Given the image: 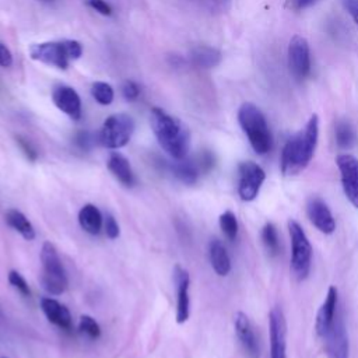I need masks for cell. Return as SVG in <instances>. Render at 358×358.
Segmentation results:
<instances>
[{"instance_id":"cell-1","label":"cell","mask_w":358,"mask_h":358,"mask_svg":"<svg viewBox=\"0 0 358 358\" xmlns=\"http://www.w3.org/2000/svg\"><path fill=\"white\" fill-rule=\"evenodd\" d=\"M319 138V116L310 115L309 120L294 136H291L281 151L280 166L285 176H294L302 172L313 158Z\"/></svg>"},{"instance_id":"cell-2","label":"cell","mask_w":358,"mask_h":358,"mask_svg":"<svg viewBox=\"0 0 358 358\" xmlns=\"http://www.w3.org/2000/svg\"><path fill=\"white\" fill-rule=\"evenodd\" d=\"M150 124L166 154L176 161L186 158L190 148V130L179 117L169 115L161 108H152Z\"/></svg>"},{"instance_id":"cell-3","label":"cell","mask_w":358,"mask_h":358,"mask_svg":"<svg viewBox=\"0 0 358 358\" xmlns=\"http://www.w3.org/2000/svg\"><path fill=\"white\" fill-rule=\"evenodd\" d=\"M238 122L256 154L264 155L273 147L271 130L263 112L252 102H243L238 109Z\"/></svg>"},{"instance_id":"cell-4","label":"cell","mask_w":358,"mask_h":358,"mask_svg":"<svg viewBox=\"0 0 358 358\" xmlns=\"http://www.w3.org/2000/svg\"><path fill=\"white\" fill-rule=\"evenodd\" d=\"M81 55L83 45L74 39L49 41L29 46V56L32 60L57 67L60 70H66L70 62L78 59Z\"/></svg>"},{"instance_id":"cell-5","label":"cell","mask_w":358,"mask_h":358,"mask_svg":"<svg viewBox=\"0 0 358 358\" xmlns=\"http://www.w3.org/2000/svg\"><path fill=\"white\" fill-rule=\"evenodd\" d=\"M287 227L291 241V271L298 281H303L310 273L312 245L298 221L288 220Z\"/></svg>"},{"instance_id":"cell-6","label":"cell","mask_w":358,"mask_h":358,"mask_svg":"<svg viewBox=\"0 0 358 358\" xmlns=\"http://www.w3.org/2000/svg\"><path fill=\"white\" fill-rule=\"evenodd\" d=\"M41 262H42L41 282L45 291H48L52 295L63 294L67 288L66 271L55 245L49 241L43 242L42 245Z\"/></svg>"},{"instance_id":"cell-7","label":"cell","mask_w":358,"mask_h":358,"mask_svg":"<svg viewBox=\"0 0 358 358\" xmlns=\"http://www.w3.org/2000/svg\"><path fill=\"white\" fill-rule=\"evenodd\" d=\"M134 131V120L127 113H115L105 119L99 130V143L110 150L124 147Z\"/></svg>"},{"instance_id":"cell-8","label":"cell","mask_w":358,"mask_h":358,"mask_svg":"<svg viewBox=\"0 0 358 358\" xmlns=\"http://www.w3.org/2000/svg\"><path fill=\"white\" fill-rule=\"evenodd\" d=\"M327 358H348L350 341L343 312L338 310L333 323L319 336Z\"/></svg>"},{"instance_id":"cell-9","label":"cell","mask_w":358,"mask_h":358,"mask_svg":"<svg viewBox=\"0 0 358 358\" xmlns=\"http://www.w3.org/2000/svg\"><path fill=\"white\" fill-rule=\"evenodd\" d=\"M266 179L263 168L253 161H242L238 165V194L243 201L257 197Z\"/></svg>"},{"instance_id":"cell-10","label":"cell","mask_w":358,"mask_h":358,"mask_svg":"<svg viewBox=\"0 0 358 358\" xmlns=\"http://www.w3.org/2000/svg\"><path fill=\"white\" fill-rule=\"evenodd\" d=\"M288 67L296 81H303L310 74V49L306 38L294 35L288 43Z\"/></svg>"},{"instance_id":"cell-11","label":"cell","mask_w":358,"mask_h":358,"mask_svg":"<svg viewBox=\"0 0 358 358\" xmlns=\"http://www.w3.org/2000/svg\"><path fill=\"white\" fill-rule=\"evenodd\" d=\"M336 164L340 171L343 192L348 201L358 208V158L351 154H340Z\"/></svg>"},{"instance_id":"cell-12","label":"cell","mask_w":358,"mask_h":358,"mask_svg":"<svg viewBox=\"0 0 358 358\" xmlns=\"http://www.w3.org/2000/svg\"><path fill=\"white\" fill-rule=\"evenodd\" d=\"M270 358H287V323L280 306H274L268 313Z\"/></svg>"},{"instance_id":"cell-13","label":"cell","mask_w":358,"mask_h":358,"mask_svg":"<svg viewBox=\"0 0 358 358\" xmlns=\"http://www.w3.org/2000/svg\"><path fill=\"white\" fill-rule=\"evenodd\" d=\"M306 214L309 221L324 235H330L336 229L334 217L326 201L317 196H312L306 201Z\"/></svg>"},{"instance_id":"cell-14","label":"cell","mask_w":358,"mask_h":358,"mask_svg":"<svg viewBox=\"0 0 358 358\" xmlns=\"http://www.w3.org/2000/svg\"><path fill=\"white\" fill-rule=\"evenodd\" d=\"M234 326H235L236 337L243 351L246 352V355L249 358H259V354H260L259 341L248 315L243 312H236L234 317Z\"/></svg>"},{"instance_id":"cell-15","label":"cell","mask_w":358,"mask_h":358,"mask_svg":"<svg viewBox=\"0 0 358 358\" xmlns=\"http://www.w3.org/2000/svg\"><path fill=\"white\" fill-rule=\"evenodd\" d=\"M173 281L176 284V322L185 323L190 315V299H189V285L190 277L189 273L179 264L173 268Z\"/></svg>"},{"instance_id":"cell-16","label":"cell","mask_w":358,"mask_h":358,"mask_svg":"<svg viewBox=\"0 0 358 358\" xmlns=\"http://www.w3.org/2000/svg\"><path fill=\"white\" fill-rule=\"evenodd\" d=\"M52 99L56 108L73 120L81 117V99L74 88L69 85H57L52 92Z\"/></svg>"},{"instance_id":"cell-17","label":"cell","mask_w":358,"mask_h":358,"mask_svg":"<svg viewBox=\"0 0 358 358\" xmlns=\"http://www.w3.org/2000/svg\"><path fill=\"white\" fill-rule=\"evenodd\" d=\"M340 310L338 305V289L336 285L329 287L326 298L323 303L320 305L317 313H316V320H315V330L317 337L333 323L336 319L337 313Z\"/></svg>"},{"instance_id":"cell-18","label":"cell","mask_w":358,"mask_h":358,"mask_svg":"<svg viewBox=\"0 0 358 358\" xmlns=\"http://www.w3.org/2000/svg\"><path fill=\"white\" fill-rule=\"evenodd\" d=\"M41 308L42 312L45 313L46 319L53 323L55 326L64 329V330H70L73 326V320H71V315L69 312V309L60 303L59 301L53 299V298H42L41 299Z\"/></svg>"},{"instance_id":"cell-19","label":"cell","mask_w":358,"mask_h":358,"mask_svg":"<svg viewBox=\"0 0 358 358\" xmlns=\"http://www.w3.org/2000/svg\"><path fill=\"white\" fill-rule=\"evenodd\" d=\"M106 166L109 172L124 186L131 187L134 185V173L129 159L120 152H112L108 158Z\"/></svg>"},{"instance_id":"cell-20","label":"cell","mask_w":358,"mask_h":358,"mask_svg":"<svg viewBox=\"0 0 358 358\" xmlns=\"http://www.w3.org/2000/svg\"><path fill=\"white\" fill-rule=\"evenodd\" d=\"M208 256H210V263L213 270L221 275L225 277L231 271V259L229 255L225 249V246L218 241L213 239L208 245Z\"/></svg>"},{"instance_id":"cell-21","label":"cell","mask_w":358,"mask_h":358,"mask_svg":"<svg viewBox=\"0 0 358 358\" xmlns=\"http://www.w3.org/2000/svg\"><path fill=\"white\" fill-rule=\"evenodd\" d=\"M78 222H80V227L85 232L91 234V235H96V234H99V231L103 225V218L96 206L84 204L81 207V210L78 211Z\"/></svg>"},{"instance_id":"cell-22","label":"cell","mask_w":358,"mask_h":358,"mask_svg":"<svg viewBox=\"0 0 358 358\" xmlns=\"http://www.w3.org/2000/svg\"><path fill=\"white\" fill-rule=\"evenodd\" d=\"M190 60L201 69H213L221 62V52L213 46H196L190 52Z\"/></svg>"},{"instance_id":"cell-23","label":"cell","mask_w":358,"mask_h":358,"mask_svg":"<svg viewBox=\"0 0 358 358\" xmlns=\"http://www.w3.org/2000/svg\"><path fill=\"white\" fill-rule=\"evenodd\" d=\"M173 175L183 183L186 185H194L199 179V175H201V171L197 165L196 158L194 159H189V158H183V159H178V162H175L171 166Z\"/></svg>"},{"instance_id":"cell-24","label":"cell","mask_w":358,"mask_h":358,"mask_svg":"<svg viewBox=\"0 0 358 358\" xmlns=\"http://www.w3.org/2000/svg\"><path fill=\"white\" fill-rule=\"evenodd\" d=\"M6 222L8 227L15 229L24 239L32 241L35 238V229L34 225L29 222V220L18 210L10 208L6 213Z\"/></svg>"},{"instance_id":"cell-25","label":"cell","mask_w":358,"mask_h":358,"mask_svg":"<svg viewBox=\"0 0 358 358\" xmlns=\"http://www.w3.org/2000/svg\"><path fill=\"white\" fill-rule=\"evenodd\" d=\"M334 137H336V143L340 148L352 147L355 143V138H357L354 127L345 120L337 122V124L334 127Z\"/></svg>"},{"instance_id":"cell-26","label":"cell","mask_w":358,"mask_h":358,"mask_svg":"<svg viewBox=\"0 0 358 358\" xmlns=\"http://www.w3.org/2000/svg\"><path fill=\"white\" fill-rule=\"evenodd\" d=\"M262 241L266 248V250L271 256H277L280 252V239H278V232L277 228L274 227L273 222H266L264 227L262 228Z\"/></svg>"},{"instance_id":"cell-27","label":"cell","mask_w":358,"mask_h":358,"mask_svg":"<svg viewBox=\"0 0 358 358\" xmlns=\"http://www.w3.org/2000/svg\"><path fill=\"white\" fill-rule=\"evenodd\" d=\"M91 95L94 99L101 103V105H109L113 101V88L110 84L103 83V81H95L91 85Z\"/></svg>"},{"instance_id":"cell-28","label":"cell","mask_w":358,"mask_h":358,"mask_svg":"<svg viewBox=\"0 0 358 358\" xmlns=\"http://www.w3.org/2000/svg\"><path fill=\"white\" fill-rule=\"evenodd\" d=\"M218 222H220V228H221L222 234L229 241H234L238 236V220L232 211H229V210L224 211L220 215Z\"/></svg>"},{"instance_id":"cell-29","label":"cell","mask_w":358,"mask_h":358,"mask_svg":"<svg viewBox=\"0 0 358 358\" xmlns=\"http://www.w3.org/2000/svg\"><path fill=\"white\" fill-rule=\"evenodd\" d=\"M78 330L88 336L90 338H98L101 336V327L98 324V322L90 316V315H83L80 317V323H78Z\"/></svg>"},{"instance_id":"cell-30","label":"cell","mask_w":358,"mask_h":358,"mask_svg":"<svg viewBox=\"0 0 358 358\" xmlns=\"http://www.w3.org/2000/svg\"><path fill=\"white\" fill-rule=\"evenodd\" d=\"M7 280L8 282L24 296H29L31 295V289H29V285L28 282L25 281V278L15 270H11L7 275Z\"/></svg>"},{"instance_id":"cell-31","label":"cell","mask_w":358,"mask_h":358,"mask_svg":"<svg viewBox=\"0 0 358 358\" xmlns=\"http://www.w3.org/2000/svg\"><path fill=\"white\" fill-rule=\"evenodd\" d=\"M15 141H17L18 147L21 148V151L24 152V155L27 157L28 161H31V162L36 161V158H38V151H36V148L32 145V143H31L29 140H27V138L22 137V136H15Z\"/></svg>"},{"instance_id":"cell-32","label":"cell","mask_w":358,"mask_h":358,"mask_svg":"<svg viewBox=\"0 0 358 358\" xmlns=\"http://www.w3.org/2000/svg\"><path fill=\"white\" fill-rule=\"evenodd\" d=\"M122 94L127 101H134L140 95V87L133 80H126L122 85Z\"/></svg>"},{"instance_id":"cell-33","label":"cell","mask_w":358,"mask_h":358,"mask_svg":"<svg viewBox=\"0 0 358 358\" xmlns=\"http://www.w3.org/2000/svg\"><path fill=\"white\" fill-rule=\"evenodd\" d=\"M103 229H105V234L109 239H116L120 234L119 225H117L115 217L110 215V214H106V217L103 220Z\"/></svg>"},{"instance_id":"cell-34","label":"cell","mask_w":358,"mask_h":358,"mask_svg":"<svg viewBox=\"0 0 358 358\" xmlns=\"http://www.w3.org/2000/svg\"><path fill=\"white\" fill-rule=\"evenodd\" d=\"M74 144L83 150V151H88L92 145V137L88 131H78L76 136H74Z\"/></svg>"},{"instance_id":"cell-35","label":"cell","mask_w":358,"mask_h":358,"mask_svg":"<svg viewBox=\"0 0 358 358\" xmlns=\"http://www.w3.org/2000/svg\"><path fill=\"white\" fill-rule=\"evenodd\" d=\"M317 1H320V0H287L285 7L292 11H301V10H305V8L316 4Z\"/></svg>"},{"instance_id":"cell-36","label":"cell","mask_w":358,"mask_h":358,"mask_svg":"<svg viewBox=\"0 0 358 358\" xmlns=\"http://www.w3.org/2000/svg\"><path fill=\"white\" fill-rule=\"evenodd\" d=\"M88 6L102 15H110L112 7L105 0H88Z\"/></svg>"},{"instance_id":"cell-37","label":"cell","mask_w":358,"mask_h":358,"mask_svg":"<svg viewBox=\"0 0 358 358\" xmlns=\"http://www.w3.org/2000/svg\"><path fill=\"white\" fill-rule=\"evenodd\" d=\"M13 64V55L10 49L0 42V66L1 67H10Z\"/></svg>"},{"instance_id":"cell-38","label":"cell","mask_w":358,"mask_h":358,"mask_svg":"<svg viewBox=\"0 0 358 358\" xmlns=\"http://www.w3.org/2000/svg\"><path fill=\"white\" fill-rule=\"evenodd\" d=\"M343 6L348 11L354 22L358 25V0H343Z\"/></svg>"},{"instance_id":"cell-39","label":"cell","mask_w":358,"mask_h":358,"mask_svg":"<svg viewBox=\"0 0 358 358\" xmlns=\"http://www.w3.org/2000/svg\"><path fill=\"white\" fill-rule=\"evenodd\" d=\"M0 358H7V357H0Z\"/></svg>"},{"instance_id":"cell-40","label":"cell","mask_w":358,"mask_h":358,"mask_svg":"<svg viewBox=\"0 0 358 358\" xmlns=\"http://www.w3.org/2000/svg\"><path fill=\"white\" fill-rule=\"evenodd\" d=\"M43 1H45V0H43Z\"/></svg>"}]
</instances>
